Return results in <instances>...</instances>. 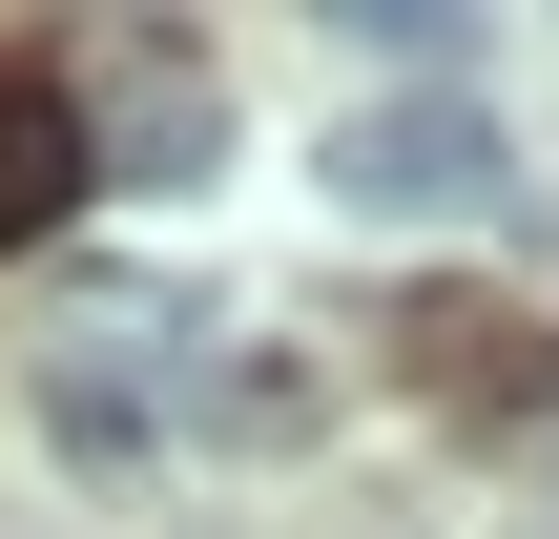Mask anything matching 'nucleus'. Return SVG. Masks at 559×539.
Returning <instances> with one entry per match:
<instances>
[{"label":"nucleus","mask_w":559,"mask_h":539,"mask_svg":"<svg viewBox=\"0 0 559 539\" xmlns=\"http://www.w3.org/2000/svg\"><path fill=\"white\" fill-rule=\"evenodd\" d=\"M394 353H415L436 395H477V415H519V395H539V353H519V312H477V291H436V312H415Z\"/></svg>","instance_id":"20e7f679"},{"label":"nucleus","mask_w":559,"mask_h":539,"mask_svg":"<svg viewBox=\"0 0 559 539\" xmlns=\"http://www.w3.org/2000/svg\"><path fill=\"white\" fill-rule=\"evenodd\" d=\"M62 125H83V166L187 187V166H207V62H187V42H104V62L62 83Z\"/></svg>","instance_id":"7ed1b4c3"},{"label":"nucleus","mask_w":559,"mask_h":539,"mask_svg":"<svg viewBox=\"0 0 559 539\" xmlns=\"http://www.w3.org/2000/svg\"><path fill=\"white\" fill-rule=\"evenodd\" d=\"M166 291H83L62 312V353H41V436L62 457H145V395H166Z\"/></svg>","instance_id":"f03ea898"},{"label":"nucleus","mask_w":559,"mask_h":539,"mask_svg":"<svg viewBox=\"0 0 559 539\" xmlns=\"http://www.w3.org/2000/svg\"><path fill=\"white\" fill-rule=\"evenodd\" d=\"M83 187V125H62V83H0V229H41Z\"/></svg>","instance_id":"39448f33"},{"label":"nucleus","mask_w":559,"mask_h":539,"mask_svg":"<svg viewBox=\"0 0 559 539\" xmlns=\"http://www.w3.org/2000/svg\"><path fill=\"white\" fill-rule=\"evenodd\" d=\"M353 42H373V62H456L477 21H456V0H353Z\"/></svg>","instance_id":"423d86ee"},{"label":"nucleus","mask_w":559,"mask_h":539,"mask_svg":"<svg viewBox=\"0 0 559 539\" xmlns=\"http://www.w3.org/2000/svg\"><path fill=\"white\" fill-rule=\"evenodd\" d=\"M332 208H373V229H498L519 208V145L456 83H415V104H353L332 125Z\"/></svg>","instance_id":"f257e3e1"}]
</instances>
